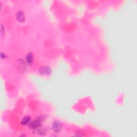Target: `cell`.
I'll return each mask as SVG.
<instances>
[{"instance_id": "1", "label": "cell", "mask_w": 137, "mask_h": 137, "mask_svg": "<svg viewBox=\"0 0 137 137\" xmlns=\"http://www.w3.org/2000/svg\"><path fill=\"white\" fill-rule=\"evenodd\" d=\"M43 117L44 116H41L34 121H31L29 124V126L30 129L32 130H35L39 127H40L41 125L42 121L45 119L43 118Z\"/></svg>"}, {"instance_id": "2", "label": "cell", "mask_w": 137, "mask_h": 137, "mask_svg": "<svg viewBox=\"0 0 137 137\" xmlns=\"http://www.w3.org/2000/svg\"><path fill=\"white\" fill-rule=\"evenodd\" d=\"M62 123L58 120H55L52 123V130L56 132V133H59V132H60L62 130Z\"/></svg>"}, {"instance_id": "3", "label": "cell", "mask_w": 137, "mask_h": 137, "mask_svg": "<svg viewBox=\"0 0 137 137\" xmlns=\"http://www.w3.org/2000/svg\"><path fill=\"white\" fill-rule=\"evenodd\" d=\"M39 71L40 73L42 74H49L51 72V69L49 66H45L40 68Z\"/></svg>"}, {"instance_id": "4", "label": "cell", "mask_w": 137, "mask_h": 137, "mask_svg": "<svg viewBox=\"0 0 137 137\" xmlns=\"http://www.w3.org/2000/svg\"><path fill=\"white\" fill-rule=\"evenodd\" d=\"M19 70L21 72H25L26 70V63L23 59H19L18 61Z\"/></svg>"}, {"instance_id": "5", "label": "cell", "mask_w": 137, "mask_h": 137, "mask_svg": "<svg viewBox=\"0 0 137 137\" xmlns=\"http://www.w3.org/2000/svg\"><path fill=\"white\" fill-rule=\"evenodd\" d=\"M16 18L19 22H24L25 21V15L23 11L20 10L16 14Z\"/></svg>"}, {"instance_id": "6", "label": "cell", "mask_w": 137, "mask_h": 137, "mask_svg": "<svg viewBox=\"0 0 137 137\" xmlns=\"http://www.w3.org/2000/svg\"><path fill=\"white\" fill-rule=\"evenodd\" d=\"M26 62L27 64L31 65L33 62V55L32 52H29L26 56Z\"/></svg>"}, {"instance_id": "7", "label": "cell", "mask_w": 137, "mask_h": 137, "mask_svg": "<svg viewBox=\"0 0 137 137\" xmlns=\"http://www.w3.org/2000/svg\"><path fill=\"white\" fill-rule=\"evenodd\" d=\"M31 121V118L30 116H25L21 121V124L23 125H27Z\"/></svg>"}, {"instance_id": "8", "label": "cell", "mask_w": 137, "mask_h": 137, "mask_svg": "<svg viewBox=\"0 0 137 137\" xmlns=\"http://www.w3.org/2000/svg\"><path fill=\"white\" fill-rule=\"evenodd\" d=\"M35 131L37 132V133H38V134L40 135H45L46 134V130L44 129H41L40 127H39L38 129H35Z\"/></svg>"}, {"instance_id": "9", "label": "cell", "mask_w": 137, "mask_h": 137, "mask_svg": "<svg viewBox=\"0 0 137 137\" xmlns=\"http://www.w3.org/2000/svg\"><path fill=\"white\" fill-rule=\"evenodd\" d=\"M1 57L2 59H5L7 57V55L4 54L3 52H1Z\"/></svg>"}, {"instance_id": "10", "label": "cell", "mask_w": 137, "mask_h": 137, "mask_svg": "<svg viewBox=\"0 0 137 137\" xmlns=\"http://www.w3.org/2000/svg\"><path fill=\"white\" fill-rule=\"evenodd\" d=\"M4 29L3 28V25H2V26H1V33H2V35H3V33H4Z\"/></svg>"}]
</instances>
